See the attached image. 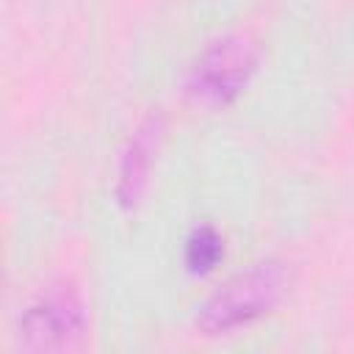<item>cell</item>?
<instances>
[{"mask_svg": "<svg viewBox=\"0 0 354 354\" xmlns=\"http://www.w3.org/2000/svg\"><path fill=\"white\" fill-rule=\"evenodd\" d=\"M86 332L83 301L69 288H53L25 307L17 324V343L22 351L50 354L69 351Z\"/></svg>", "mask_w": 354, "mask_h": 354, "instance_id": "obj_3", "label": "cell"}, {"mask_svg": "<svg viewBox=\"0 0 354 354\" xmlns=\"http://www.w3.org/2000/svg\"><path fill=\"white\" fill-rule=\"evenodd\" d=\"M288 290V271L279 260H260L227 282L199 307L196 326L205 335H224L271 313Z\"/></svg>", "mask_w": 354, "mask_h": 354, "instance_id": "obj_1", "label": "cell"}, {"mask_svg": "<svg viewBox=\"0 0 354 354\" xmlns=\"http://www.w3.org/2000/svg\"><path fill=\"white\" fill-rule=\"evenodd\" d=\"M160 133H163V116L149 113L147 119H141V124L133 130V136L127 138L122 149L119 174H116V202L124 210H133L147 191L152 160L160 144Z\"/></svg>", "mask_w": 354, "mask_h": 354, "instance_id": "obj_4", "label": "cell"}, {"mask_svg": "<svg viewBox=\"0 0 354 354\" xmlns=\"http://www.w3.org/2000/svg\"><path fill=\"white\" fill-rule=\"evenodd\" d=\"M257 69V44L246 33H227L210 41L185 75V94L196 105L218 108L232 102Z\"/></svg>", "mask_w": 354, "mask_h": 354, "instance_id": "obj_2", "label": "cell"}, {"mask_svg": "<svg viewBox=\"0 0 354 354\" xmlns=\"http://www.w3.org/2000/svg\"><path fill=\"white\" fill-rule=\"evenodd\" d=\"M221 257H224V238L218 235V230L213 224H196L185 238V249H183L185 268L191 274H207L218 266Z\"/></svg>", "mask_w": 354, "mask_h": 354, "instance_id": "obj_5", "label": "cell"}]
</instances>
